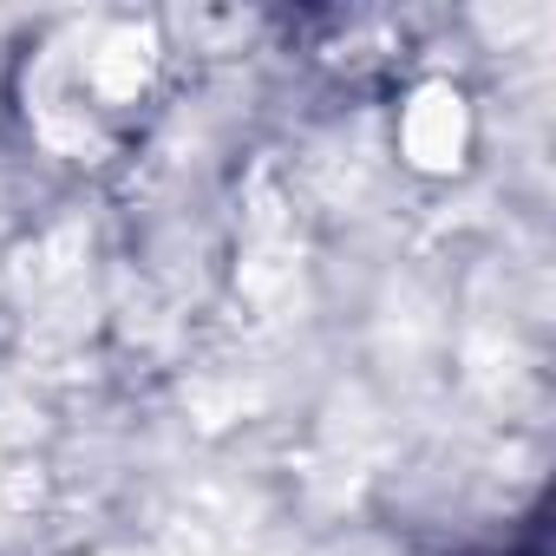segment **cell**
I'll return each mask as SVG.
<instances>
[{
    "label": "cell",
    "instance_id": "6da1fadb",
    "mask_svg": "<svg viewBox=\"0 0 556 556\" xmlns=\"http://www.w3.org/2000/svg\"><path fill=\"white\" fill-rule=\"evenodd\" d=\"M413 157L419 164H445L452 151H458V138H465V112H458V99L452 92H426L419 99V112H413Z\"/></svg>",
    "mask_w": 556,
    "mask_h": 556
}]
</instances>
